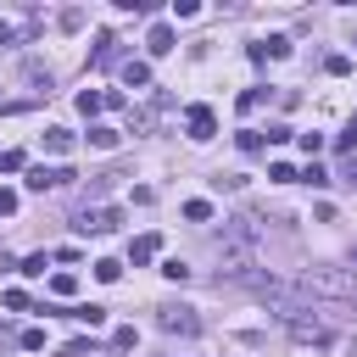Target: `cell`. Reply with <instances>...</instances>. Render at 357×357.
Wrapping results in <instances>:
<instances>
[{
	"label": "cell",
	"instance_id": "3",
	"mask_svg": "<svg viewBox=\"0 0 357 357\" xmlns=\"http://www.w3.org/2000/svg\"><path fill=\"white\" fill-rule=\"evenodd\" d=\"M156 324H162L167 335H195V329H201L195 307H184V301H167V307H156Z\"/></svg>",
	"mask_w": 357,
	"mask_h": 357
},
{
	"label": "cell",
	"instance_id": "18",
	"mask_svg": "<svg viewBox=\"0 0 357 357\" xmlns=\"http://www.w3.org/2000/svg\"><path fill=\"white\" fill-rule=\"evenodd\" d=\"M50 290H56V296H73L78 279H73V273H50Z\"/></svg>",
	"mask_w": 357,
	"mask_h": 357
},
{
	"label": "cell",
	"instance_id": "8",
	"mask_svg": "<svg viewBox=\"0 0 357 357\" xmlns=\"http://www.w3.org/2000/svg\"><path fill=\"white\" fill-rule=\"evenodd\" d=\"M145 50H151V56H167V50H173V28H167V22H156V28L145 33Z\"/></svg>",
	"mask_w": 357,
	"mask_h": 357
},
{
	"label": "cell",
	"instance_id": "11",
	"mask_svg": "<svg viewBox=\"0 0 357 357\" xmlns=\"http://www.w3.org/2000/svg\"><path fill=\"white\" fill-rule=\"evenodd\" d=\"M123 84H128V89H145V84H151V67H145V61H128V67H123Z\"/></svg>",
	"mask_w": 357,
	"mask_h": 357
},
{
	"label": "cell",
	"instance_id": "17",
	"mask_svg": "<svg viewBox=\"0 0 357 357\" xmlns=\"http://www.w3.org/2000/svg\"><path fill=\"white\" fill-rule=\"evenodd\" d=\"M262 50L279 61V56H290V39H284V33H273V39H262Z\"/></svg>",
	"mask_w": 357,
	"mask_h": 357
},
{
	"label": "cell",
	"instance_id": "1",
	"mask_svg": "<svg viewBox=\"0 0 357 357\" xmlns=\"http://www.w3.org/2000/svg\"><path fill=\"white\" fill-rule=\"evenodd\" d=\"M296 296L307 301V296H324V301H357V279L346 273V268H307L301 279H296Z\"/></svg>",
	"mask_w": 357,
	"mask_h": 357
},
{
	"label": "cell",
	"instance_id": "25",
	"mask_svg": "<svg viewBox=\"0 0 357 357\" xmlns=\"http://www.w3.org/2000/svg\"><path fill=\"white\" fill-rule=\"evenodd\" d=\"M17 340H22V351H39V346H45V329H22Z\"/></svg>",
	"mask_w": 357,
	"mask_h": 357
},
{
	"label": "cell",
	"instance_id": "6",
	"mask_svg": "<svg viewBox=\"0 0 357 357\" xmlns=\"http://www.w3.org/2000/svg\"><path fill=\"white\" fill-rule=\"evenodd\" d=\"M67 178H73V167H28V190H56Z\"/></svg>",
	"mask_w": 357,
	"mask_h": 357
},
{
	"label": "cell",
	"instance_id": "22",
	"mask_svg": "<svg viewBox=\"0 0 357 357\" xmlns=\"http://www.w3.org/2000/svg\"><path fill=\"white\" fill-rule=\"evenodd\" d=\"M301 178H307V184H312V190H324V184H329V173H324V167H318V162H307V173H301Z\"/></svg>",
	"mask_w": 357,
	"mask_h": 357
},
{
	"label": "cell",
	"instance_id": "5",
	"mask_svg": "<svg viewBox=\"0 0 357 357\" xmlns=\"http://www.w3.org/2000/svg\"><path fill=\"white\" fill-rule=\"evenodd\" d=\"M284 329H290L296 340H329V329H324V318H307V312H296V318H284Z\"/></svg>",
	"mask_w": 357,
	"mask_h": 357
},
{
	"label": "cell",
	"instance_id": "2",
	"mask_svg": "<svg viewBox=\"0 0 357 357\" xmlns=\"http://www.w3.org/2000/svg\"><path fill=\"white\" fill-rule=\"evenodd\" d=\"M117 223H123V212H117V206H84V212L73 218V229H78V234H112Z\"/></svg>",
	"mask_w": 357,
	"mask_h": 357
},
{
	"label": "cell",
	"instance_id": "19",
	"mask_svg": "<svg viewBox=\"0 0 357 357\" xmlns=\"http://www.w3.org/2000/svg\"><path fill=\"white\" fill-rule=\"evenodd\" d=\"M262 95H268L262 84H257V89H245V95H240V112H257V106H262Z\"/></svg>",
	"mask_w": 357,
	"mask_h": 357
},
{
	"label": "cell",
	"instance_id": "21",
	"mask_svg": "<svg viewBox=\"0 0 357 357\" xmlns=\"http://www.w3.org/2000/svg\"><path fill=\"white\" fill-rule=\"evenodd\" d=\"M268 178H273V184H290V178H296V167H290V162H273V167H268Z\"/></svg>",
	"mask_w": 357,
	"mask_h": 357
},
{
	"label": "cell",
	"instance_id": "4",
	"mask_svg": "<svg viewBox=\"0 0 357 357\" xmlns=\"http://www.w3.org/2000/svg\"><path fill=\"white\" fill-rule=\"evenodd\" d=\"M184 128H190V139H195V145H201V139H212V134H218L212 106H190V112H184Z\"/></svg>",
	"mask_w": 357,
	"mask_h": 357
},
{
	"label": "cell",
	"instance_id": "23",
	"mask_svg": "<svg viewBox=\"0 0 357 357\" xmlns=\"http://www.w3.org/2000/svg\"><path fill=\"white\" fill-rule=\"evenodd\" d=\"M45 262H50V257H45V251H33V257L22 262V273H28V279H39V273H45Z\"/></svg>",
	"mask_w": 357,
	"mask_h": 357
},
{
	"label": "cell",
	"instance_id": "10",
	"mask_svg": "<svg viewBox=\"0 0 357 357\" xmlns=\"http://www.w3.org/2000/svg\"><path fill=\"white\" fill-rule=\"evenodd\" d=\"M45 151L50 156H67L73 151V128H45Z\"/></svg>",
	"mask_w": 357,
	"mask_h": 357
},
{
	"label": "cell",
	"instance_id": "13",
	"mask_svg": "<svg viewBox=\"0 0 357 357\" xmlns=\"http://www.w3.org/2000/svg\"><path fill=\"white\" fill-rule=\"evenodd\" d=\"M262 145H268V139H262V134H257V128H240V151H245V156H257V151H262Z\"/></svg>",
	"mask_w": 357,
	"mask_h": 357
},
{
	"label": "cell",
	"instance_id": "9",
	"mask_svg": "<svg viewBox=\"0 0 357 357\" xmlns=\"http://www.w3.org/2000/svg\"><path fill=\"white\" fill-rule=\"evenodd\" d=\"M117 139H123V134H117L112 123H89V145H95V151H117Z\"/></svg>",
	"mask_w": 357,
	"mask_h": 357
},
{
	"label": "cell",
	"instance_id": "26",
	"mask_svg": "<svg viewBox=\"0 0 357 357\" xmlns=\"http://www.w3.org/2000/svg\"><path fill=\"white\" fill-rule=\"evenodd\" d=\"M17 212V190H0V218H11Z\"/></svg>",
	"mask_w": 357,
	"mask_h": 357
},
{
	"label": "cell",
	"instance_id": "12",
	"mask_svg": "<svg viewBox=\"0 0 357 357\" xmlns=\"http://www.w3.org/2000/svg\"><path fill=\"white\" fill-rule=\"evenodd\" d=\"M73 318H78V324H89V329H100V324H106V307H95V301H89V307H78Z\"/></svg>",
	"mask_w": 357,
	"mask_h": 357
},
{
	"label": "cell",
	"instance_id": "27",
	"mask_svg": "<svg viewBox=\"0 0 357 357\" xmlns=\"http://www.w3.org/2000/svg\"><path fill=\"white\" fill-rule=\"evenodd\" d=\"M11 39H17V28H11V22H0V45H11Z\"/></svg>",
	"mask_w": 357,
	"mask_h": 357
},
{
	"label": "cell",
	"instance_id": "16",
	"mask_svg": "<svg viewBox=\"0 0 357 357\" xmlns=\"http://www.w3.org/2000/svg\"><path fill=\"white\" fill-rule=\"evenodd\" d=\"M112 45H117L112 33H100V39H95V67H106V61H112Z\"/></svg>",
	"mask_w": 357,
	"mask_h": 357
},
{
	"label": "cell",
	"instance_id": "15",
	"mask_svg": "<svg viewBox=\"0 0 357 357\" xmlns=\"http://www.w3.org/2000/svg\"><path fill=\"white\" fill-rule=\"evenodd\" d=\"M117 273H123V262H112V257H100V262H95V279H100V284H112Z\"/></svg>",
	"mask_w": 357,
	"mask_h": 357
},
{
	"label": "cell",
	"instance_id": "14",
	"mask_svg": "<svg viewBox=\"0 0 357 357\" xmlns=\"http://www.w3.org/2000/svg\"><path fill=\"white\" fill-rule=\"evenodd\" d=\"M184 218H190V223H206V218H212V201H184Z\"/></svg>",
	"mask_w": 357,
	"mask_h": 357
},
{
	"label": "cell",
	"instance_id": "7",
	"mask_svg": "<svg viewBox=\"0 0 357 357\" xmlns=\"http://www.w3.org/2000/svg\"><path fill=\"white\" fill-rule=\"evenodd\" d=\"M156 251H162V234H139V240H134V245H128V262H134V268H139V262H151V257H156Z\"/></svg>",
	"mask_w": 357,
	"mask_h": 357
},
{
	"label": "cell",
	"instance_id": "20",
	"mask_svg": "<svg viewBox=\"0 0 357 357\" xmlns=\"http://www.w3.org/2000/svg\"><path fill=\"white\" fill-rule=\"evenodd\" d=\"M78 112H84V117H95V112H100V95H95V89H84V95H78Z\"/></svg>",
	"mask_w": 357,
	"mask_h": 357
},
{
	"label": "cell",
	"instance_id": "24",
	"mask_svg": "<svg viewBox=\"0 0 357 357\" xmlns=\"http://www.w3.org/2000/svg\"><path fill=\"white\" fill-rule=\"evenodd\" d=\"M162 273H167V279H173V284H184V279H190V268H184V262H178V257H173V262H162Z\"/></svg>",
	"mask_w": 357,
	"mask_h": 357
}]
</instances>
